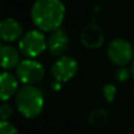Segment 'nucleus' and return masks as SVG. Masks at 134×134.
I'll use <instances>...</instances> for the list:
<instances>
[{
    "mask_svg": "<svg viewBox=\"0 0 134 134\" xmlns=\"http://www.w3.org/2000/svg\"><path fill=\"white\" fill-rule=\"evenodd\" d=\"M12 114H13L12 106L4 101V104L0 107V118H1V121H8V119L12 116Z\"/></svg>",
    "mask_w": 134,
    "mask_h": 134,
    "instance_id": "nucleus-15",
    "label": "nucleus"
},
{
    "mask_svg": "<svg viewBox=\"0 0 134 134\" xmlns=\"http://www.w3.org/2000/svg\"><path fill=\"white\" fill-rule=\"evenodd\" d=\"M47 49V39L41 31H28L19 41V51L25 58L33 59Z\"/></svg>",
    "mask_w": 134,
    "mask_h": 134,
    "instance_id": "nucleus-3",
    "label": "nucleus"
},
{
    "mask_svg": "<svg viewBox=\"0 0 134 134\" xmlns=\"http://www.w3.org/2000/svg\"><path fill=\"white\" fill-rule=\"evenodd\" d=\"M107 57L115 66H126L134 60L133 46L130 41L122 38H116L109 42L107 47Z\"/></svg>",
    "mask_w": 134,
    "mask_h": 134,
    "instance_id": "nucleus-4",
    "label": "nucleus"
},
{
    "mask_svg": "<svg viewBox=\"0 0 134 134\" xmlns=\"http://www.w3.org/2000/svg\"><path fill=\"white\" fill-rule=\"evenodd\" d=\"M19 91V79L16 75L4 71L0 75V98L2 101L9 100Z\"/></svg>",
    "mask_w": 134,
    "mask_h": 134,
    "instance_id": "nucleus-10",
    "label": "nucleus"
},
{
    "mask_svg": "<svg viewBox=\"0 0 134 134\" xmlns=\"http://www.w3.org/2000/svg\"><path fill=\"white\" fill-rule=\"evenodd\" d=\"M15 75L24 85H34L45 76V68L34 59H25L15 68Z\"/></svg>",
    "mask_w": 134,
    "mask_h": 134,
    "instance_id": "nucleus-5",
    "label": "nucleus"
},
{
    "mask_svg": "<svg viewBox=\"0 0 134 134\" xmlns=\"http://www.w3.org/2000/svg\"><path fill=\"white\" fill-rule=\"evenodd\" d=\"M66 8L61 0H35L31 8V19L39 30L53 32L61 27Z\"/></svg>",
    "mask_w": 134,
    "mask_h": 134,
    "instance_id": "nucleus-1",
    "label": "nucleus"
},
{
    "mask_svg": "<svg viewBox=\"0 0 134 134\" xmlns=\"http://www.w3.org/2000/svg\"><path fill=\"white\" fill-rule=\"evenodd\" d=\"M131 72H132V76L134 78V60L132 61V66H131Z\"/></svg>",
    "mask_w": 134,
    "mask_h": 134,
    "instance_id": "nucleus-17",
    "label": "nucleus"
},
{
    "mask_svg": "<svg viewBox=\"0 0 134 134\" xmlns=\"http://www.w3.org/2000/svg\"><path fill=\"white\" fill-rule=\"evenodd\" d=\"M19 113L26 119H34L44 109V94L34 85H24L15 94Z\"/></svg>",
    "mask_w": 134,
    "mask_h": 134,
    "instance_id": "nucleus-2",
    "label": "nucleus"
},
{
    "mask_svg": "<svg viewBox=\"0 0 134 134\" xmlns=\"http://www.w3.org/2000/svg\"><path fill=\"white\" fill-rule=\"evenodd\" d=\"M102 95H104L105 100H106L107 102H112L115 99V95H116L115 86L112 85V83H106V85L102 87Z\"/></svg>",
    "mask_w": 134,
    "mask_h": 134,
    "instance_id": "nucleus-13",
    "label": "nucleus"
},
{
    "mask_svg": "<svg viewBox=\"0 0 134 134\" xmlns=\"http://www.w3.org/2000/svg\"><path fill=\"white\" fill-rule=\"evenodd\" d=\"M20 51L9 45L1 46V66L5 71L16 68L20 64Z\"/></svg>",
    "mask_w": 134,
    "mask_h": 134,
    "instance_id": "nucleus-11",
    "label": "nucleus"
},
{
    "mask_svg": "<svg viewBox=\"0 0 134 134\" xmlns=\"http://www.w3.org/2000/svg\"><path fill=\"white\" fill-rule=\"evenodd\" d=\"M131 74H132V72H131L130 68H127L126 66H121V67H118V69H116L115 73H114V76H115V79L118 81L124 82V81L130 79Z\"/></svg>",
    "mask_w": 134,
    "mask_h": 134,
    "instance_id": "nucleus-14",
    "label": "nucleus"
},
{
    "mask_svg": "<svg viewBox=\"0 0 134 134\" xmlns=\"http://www.w3.org/2000/svg\"><path fill=\"white\" fill-rule=\"evenodd\" d=\"M0 134H19L18 130L9 121H1L0 122Z\"/></svg>",
    "mask_w": 134,
    "mask_h": 134,
    "instance_id": "nucleus-16",
    "label": "nucleus"
},
{
    "mask_svg": "<svg viewBox=\"0 0 134 134\" xmlns=\"http://www.w3.org/2000/svg\"><path fill=\"white\" fill-rule=\"evenodd\" d=\"M107 120H108V114H107V112L104 111V109L93 111L92 113L88 115V122L92 126H95V127L105 126L107 124Z\"/></svg>",
    "mask_w": 134,
    "mask_h": 134,
    "instance_id": "nucleus-12",
    "label": "nucleus"
},
{
    "mask_svg": "<svg viewBox=\"0 0 134 134\" xmlns=\"http://www.w3.org/2000/svg\"><path fill=\"white\" fill-rule=\"evenodd\" d=\"M78 61L72 57L64 55L57 59L51 67V74L57 82H67L78 72Z\"/></svg>",
    "mask_w": 134,
    "mask_h": 134,
    "instance_id": "nucleus-6",
    "label": "nucleus"
},
{
    "mask_svg": "<svg viewBox=\"0 0 134 134\" xmlns=\"http://www.w3.org/2000/svg\"><path fill=\"white\" fill-rule=\"evenodd\" d=\"M80 41L82 46L88 49L100 48L105 41L104 32L95 21H92L82 28L80 33Z\"/></svg>",
    "mask_w": 134,
    "mask_h": 134,
    "instance_id": "nucleus-8",
    "label": "nucleus"
},
{
    "mask_svg": "<svg viewBox=\"0 0 134 134\" xmlns=\"http://www.w3.org/2000/svg\"><path fill=\"white\" fill-rule=\"evenodd\" d=\"M24 28L19 21L7 18L0 23V38L4 42H13L23 38Z\"/></svg>",
    "mask_w": 134,
    "mask_h": 134,
    "instance_id": "nucleus-9",
    "label": "nucleus"
},
{
    "mask_svg": "<svg viewBox=\"0 0 134 134\" xmlns=\"http://www.w3.org/2000/svg\"><path fill=\"white\" fill-rule=\"evenodd\" d=\"M68 33L60 27L51 32V35L47 39V51H48L49 55L54 57V58H61L68 49Z\"/></svg>",
    "mask_w": 134,
    "mask_h": 134,
    "instance_id": "nucleus-7",
    "label": "nucleus"
}]
</instances>
